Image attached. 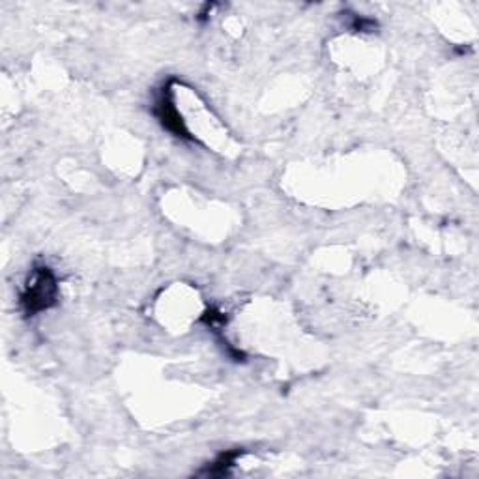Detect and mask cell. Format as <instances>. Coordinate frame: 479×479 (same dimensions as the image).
<instances>
[{
    "mask_svg": "<svg viewBox=\"0 0 479 479\" xmlns=\"http://www.w3.org/2000/svg\"><path fill=\"white\" fill-rule=\"evenodd\" d=\"M60 285L55 270L45 262L32 266L30 275L20 296V307L25 318H34L59 304Z\"/></svg>",
    "mask_w": 479,
    "mask_h": 479,
    "instance_id": "cell-1",
    "label": "cell"
},
{
    "mask_svg": "<svg viewBox=\"0 0 479 479\" xmlns=\"http://www.w3.org/2000/svg\"><path fill=\"white\" fill-rule=\"evenodd\" d=\"M172 84H174V79L167 81L162 88H159L156 98H154L152 115L157 118L159 124H162V128L167 130L176 139L195 140V137L189 133V130L186 126V122H184L179 108H176V103H174Z\"/></svg>",
    "mask_w": 479,
    "mask_h": 479,
    "instance_id": "cell-2",
    "label": "cell"
},
{
    "mask_svg": "<svg viewBox=\"0 0 479 479\" xmlns=\"http://www.w3.org/2000/svg\"><path fill=\"white\" fill-rule=\"evenodd\" d=\"M245 455L243 448H233V450H225L221 451L212 463H208L201 472H197V475H204V477H223L233 472L236 460Z\"/></svg>",
    "mask_w": 479,
    "mask_h": 479,
    "instance_id": "cell-3",
    "label": "cell"
},
{
    "mask_svg": "<svg viewBox=\"0 0 479 479\" xmlns=\"http://www.w3.org/2000/svg\"><path fill=\"white\" fill-rule=\"evenodd\" d=\"M350 28L354 32H375L379 23L375 20H369L365 15H358V13H350Z\"/></svg>",
    "mask_w": 479,
    "mask_h": 479,
    "instance_id": "cell-4",
    "label": "cell"
}]
</instances>
